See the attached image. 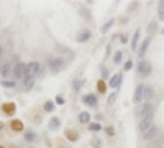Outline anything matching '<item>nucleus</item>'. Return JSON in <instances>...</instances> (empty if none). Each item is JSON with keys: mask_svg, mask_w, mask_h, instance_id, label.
Returning <instances> with one entry per match:
<instances>
[{"mask_svg": "<svg viewBox=\"0 0 164 148\" xmlns=\"http://www.w3.org/2000/svg\"><path fill=\"white\" fill-rule=\"evenodd\" d=\"M149 41H151V38H144V41L141 43V46H139L138 48V56H139V58H141L143 59V56H144V53H146V51H148V46H149Z\"/></svg>", "mask_w": 164, "mask_h": 148, "instance_id": "f8f14e48", "label": "nucleus"}, {"mask_svg": "<svg viewBox=\"0 0 164 148\" xmlns=\"http://www.w3.org/2000/svg\"><path fill=\"white\" fill-rule=\"evenodd\" d=\"M153 95H154V90H153L151 86H144V92H143L144 101H149V99H153Z\"/></svg>", "mask_w": 164, "mask_h": 148, "instance_id": "f3484780", "label": "nucleus"}, {"mask_svg": "<svg viewBox=\"0 0 164 148\" xmlns=\"http://www.w3.org/2000/svg\"><path fill=\"white\" fill-rule=\"evenodd\" d=\"M25 71H26V64L25 63H17L13 66V78L15 79H20V78H25Z\"/></svg>", "mask_w": 164, "mask_h": 148, "instance_id": "39448f33", "label": "nucleus"}, {"mask_svg": "<svg viewBox=\"0 0 164 148\" xmlns=\"http://www.w3.org/2000/svg\"><path fill=\"white\" fill-rule=\"evenodd\" d=\"M25 140H26V142L36 140V133L33 132V130H26V132H25Z\"/></svg>", "mask_w": 164, "mask_h": 148, "instance_id": "b1692460", "label": "nucleus"}, {"mask_svg": "<svg viewBox=\"0 0 164 148\" xmlns=\"http://www.w3.org/2000/svg\"><path fill=\"white\" fill-rule=\"evenodd\" d=\"M100 74H102V79H107V78H108V71H107V68H103L102 71H100Z\"/></svg>", "mask_w": 164, "mask_h": 148, "instance_id": "c9c22d12", "label": "nucleus"}, {"mask_svg": "<svg viewBox=\"0 0 164 148\" xmlns=\"http://www.w3.org/2000/svg\"><path fill=\"white\" fill-rule=\"evenodd\" d=\"M0 148H5V146H3V145H0Z\"/></svg>", "mask_w": 164, "mask_h": 148, "instance_id": "79ce46f5", "label": "nucleus"}, {"mask_svg": "<svg viewBox=\"0 0 164 148\" xmlns=\"http://www.w3.org/2000/svg\"><path fill=\"white\" fill-rule=\"evenodd\" d=\"M48 127H49V130H53V132H56L57 128L61 127V120L57 117H53L51 120H49V123H48Z\"/></svg>", "mask_w": 164, "mask_h": 148, "instance_id": "4468645a", "label": "nucleus"}, {"mask_svg": "<svg viewBox=\"0 0 164 148\" xmlns=\"http://www.w3.org/2000/svg\"><path fill=\"white\" fill-rule=\"evenodd\" d=\"M122 59H123V53H122V51H117V53L113 54V63L120 64V63H122Z\"/></svg>", "mask_w": 164, "mask_h": 148, "instance_id": "a878e982", "label": "nucleus"}, {"mask_svg": "<svg viewBox=\"0 0 164 148\" xmlns=\"http://www.w3.org/2000/svg\"><path fill=\"white\" fill-rule=\"evenodd\" d=\"M2 86H3V87H8V89H15L17 87V82H15V81H8V79H3L2 81Z\"/></svg>", "mask_w": 164, "mask_h": 148, "instance_id": "393cba45", "label": "nucleus"}, {"mask_svg": "<svg viewBox=\"0 0 164 148\" xmlns=\"http://www.w3.org/2000/svg\"><path fill=\"white\" fill-rule=\"evenodd\" d=\"M43 109H45L46 112H53V110L56 109V102H53V101H46V102H45V107H43Z\"/></svg>", "mask_w": 164, "mask_h": 148, "instance_id": "5701e85b", "label": "nucleus"}, {"mask_svg": "<svg viewBox=\"0 0 164 148\" xmlns=\"http://www.w3.org/2000/svg\"><path fill=\"white\" fill-rule=\"evenodd\" d=\"M158 133H159V128L156 127V125H153L151 128H149V130L148 132H144L143 133V140H146V142H149V140H153V138L154 137H156L158 135Z\"/></svg>", "mask_w": 164, "mask_h": 148, "instance_id": "1a4fd4ad", "label": "nucleus"}, {"mask_svg": "<svg viewBox=\"0 0 164 148\" xmlns=\"http://www.w3.org/2000/svg\"><path fill=\"white\" fill-rule=\"evenodd\" d=\"M79 122L80 123H89L90 122V114L89 112H80L79 114Z\"/></svg>", "mask_w": 164, "mask_h": 148, "instance_id": "aec40b11", "label": "nucleus"}, {"mask_svg": "<svg viewBox=\"0 0 164 148\" xmlns=\"http://www.w3.org/2000/svg\"><path fill=\"white\" fill-rule=\"evenodd\" d=\"M56 104L57 106H64V97L62 95H56Z\"/></svg>", "mask_w": 164, "mask_h": 148, "instance_id": "f704fd0d", "label": "nucleus"}, {"mask_svg": "<svg viewBox=\"0 0 164 148\" xmlns=\"http://www.w3.org/2000/svg\"><path fill=\"white\" fill-rule=\"evenodd\" d=\"M158 148H162V146H158Z\"/></svg>", "mask_w": 164, "mask_h": 148, "instance_id": "37998d69", "label": "nucleus"}, {"mask_svg": "<svg viewBox=\"0 0 164 148\" xmlns=\"http://www.w3.org/2000/svg\"><path fill=\"white\" fill-rule=\"evenodd\" d=\"M161 33H162V35H164V28H162V30H161Z\"/></svg>", "mask_w": 164, "mask_h": 148, "instance_id": "a19ab883", "label": "nucleus"}, {"mask_svg": "<svg viewBox=\"0 0 164 148\" xmlns=\"http://www.w3.org/2000/svg\"><path fill=\"white\" fill-rule=\"evenodd\" d=\"M3 130V122H0V132Z\"/></svg>", "mask_w": 164, "mask_h": 148, "instance_id": "58836bf2", "label": "nucleus"}, {"mask_svg": "<svg viewBox=\"0 0 164 148\" xmlns=\"http://www.w3.org/2000/svg\"><path fill=\"white\" fill-rule=\"evenodd\" d=\"M113 23H115L113 20H108L107 23H103V25H102V28H100V33H102V35H105V33H108V30L113 26Z\"/></svg>", "mask_w": 164, "mask_h": 148, "instance_id": "6ab92c4d", "label": "nucleus"}, {"mask_svg": "<svg viewBox=\"0 0 164 148\" xmlns=\"http://www.w3.org/2000/svg\"><path fill=\"white\" fill-rule=\"evenodd\" d=\"M151 127H153V117H144V118H141V122H139V132L144 133V132H148Z\"/></svg>", "mask_w": 164, "mask_h": 148, "instance_id": "6e6552de", "label": "nucleus"}, {"mask_svg": "<svg viewBox=\"0 0 164 148\" xmlns=\"http://www.w3.org/2000/svg\"><path fill=\"white\" fill-rule=\"evenodd\" d=\"M48 68H49V71L53 74H57L66 68V61L62 58H59V56H54V58L48 59Z\"/></svg>", "mask_w": 164, "mask_h": 148, "instance_id": "f257e3e1", "label": "nucleus"}, {"mask_svg": "<svg viewBox=\"0 0 164 148\" xmlns=\"http://www.w3.org/2000/svg\"><path fill=\"white\" fill-rule=\"evenodd\" d=\"M138 40H139V28L135 31V35L131 38V50H135V51L138 50Z\"/></svg>", "mask_w": 164, "mask_h": 148, "instance_id": "a211bd4d", "label": "nucleus"}, {"mask_svg": "<svg viewBox=\"0 0 164 148\" xmlns=\"http://www.w3.org/2000/svg\"><path fill=\"white\" fill-rule=\"evenodd\" d=\"M156 30H158V22L154 20V22H151V23L148 25V31H149V33H154Z\"/></svg>", "mask_w": 164, "mask_h": 148, "instance_id": "c85d7f7f", "label": "nucleus"}, {"mask_svg": "<svg viewBox=\"0 0 164 148\" xmlns=\"http://www.w3.org/2000/svg\"><path fill=\"white\" fill-rule=\"evenodd\" d=\"M97 90H99L100 94H105V92H107V84H105L103 79L97 81Z\"/></svg>", "mask_w": 164, "mask_h": 148, "instance_id": "412c9836", "label": "nucleus"}, {"mask_svg": "<svg viewBox=\"0 0 164 148\" xmlns=\"http://www.w3.org/2000/svg\"><path fill=\"white\" fill-rule=\"evenodd\" d=\"M122 84V74H115L110 78V87H120Z\"/></svg>", "mask_w": 164, "mask_h": 148, "instance_id": "2eb2a0df", "label": "nucleus"}, {"mask_svg": "<svg viewBox=\"0 0 164 148\" xmlns=\"http://www.w3.org/2000/svg\"><path fill=\"white\" fill-rule=\"evenodd\" d=\"M131 68H133V61H131V59H128L127 63L123 64V69H125V71H130Z\"/></svg>", "mask_w": 164, "mask_h": 148, "instance_id": "473e14b6", "label": "nucleus"}, {"mask_svg": "<svg viewBox=\"0 0 164 148\" xmlns=\"http://www.w3.org/2000/svg\"><path fill=\"white\" fill-rule=\"evenodd\" d=\"M99 148H100V146H99Z\"/></svg>", "mask_w": 164, "mask_h": 148, "instance_id": "a18cd8bd", "label": "nucleus"}, {"mask_svg": "<svg viewBox=\"0 0 164 148\" xmlns=\"http://www.w3.org/2000/svg\"><path fill=\"white\" fill-rule=\"evenodd\" d=\"M115 101H117V92H113V94H110V95H108V101H107V104H108V106H112V104H113Z\"/></svg>", "mask_w": 164, "mask_h": 148, "instance_id": "2f4dec72", "label": "nucleus"}, {"mask_svg": "<svg viewBox=\"0 0 164 148\" xmlns=\"http://www.w3.org/2000/svg\"><path fill=\"white\" fill-rule=\"evenodd\" d=\"M64 135H66V138L69 142H77V140H79V133L74 132V130H66Z\"/></svg>", "mask_w": 164, "mask_h": 148, "instance_id": "dca6fc26", "label": "nucleus"}, {"mask_svg": "<svg viewBox=\"0 0 164 148\" xmlns=\"http://www.w3.org/2000/svg\"><path fill=\"white\" fill-rule=\"evenodd\" d=\"M120 41H122V43H128V35H127V33H123V35L120 36Z\"/></svg>", "mask_w": 164, "mask_h": 148, "instance_id": "e433bc0d", "label": "nucleus"}, {"mask_svg": "<svg viewBox=\"0 0 164 148\" xmlns=\"http://www.w3.org/2000/svg\"><path fill=\"white\" fill-rule=\"evenodd\" d=\"M10 128L13 132H23V122L18 120V118H13L10 122Z\"/></svg>", "mask_w": 164, "mask_h": 148, "instance_id": "ddd939ff", "label": "nucleus"}, {"mask_svg": "<svg viewBox=\"0 0 164 148\" xmlns=\"http://www.w3.org/2000/svg\"><path fill=\"white\" fill-rule=\"evenodd\" d=\"M95 118H97V120H102L103 115H102V114H97V115H95Z\"/></svg>", "mask_w": 164, "mask_h": 148, "instance_id": "4c0bfd02", "label": "nucleus"}, {"mask_svg": "<svg viewBox=\"0 0 164 148\" xmlns=\"http://www.w3.org/2000/svg\"><path fill=\"white\" fill-rule=\"evenodd\" d=\"M40 69H41L40 63H36V61L28 63V64H26V71H25V79H33L35 76H38Z\"/></svg>", "mask_w": 164, "mask_h": 148, "instance_id": "f03ea898", "label": "nucleus"}, {"mask_svg": "<svg viewBox=\"0 0 164 148\" xmlns=\"http://www.w3.org/2000/svg\"><path fill=\"white\" fill-rule=\"evenodd\" d=\"M8 73H10V66H8L7 63H3L2 66H0V74H2V76H7Z\"/></svg>", "mask_w": 164, "mask_h": 148, "instance_id": "bb28decb", "label": "nucleus"}, {"mask_svg": "<svg viewBox=\"0 0 164 148\" xmlns=\"http://www.w3.org/2000/svg\"><path fill=\"white\" fill-rule=\"evenodd\" d=\"M0 109H2V112L5 114V115H13V114L17 112V104L15 102H5L0 106Z\"/></svg>", "mask_w": 164, "mask_h": 148, "instance_id": "423d86ee", "label": "nucleus"}, {"mask_svg": "<svg viewBox=\"0 0 164 148\" xmlns=\"http://www.w3.org/2000/svg\"><path fill=\"white\" fill-rule=\"evenodd\" d=\"M82 101L87 104L89 107H97V95H94V94L84 95V97H82Z\"/></svg>", "mask_w": 164, "mask_h": 148, "instance_id": "9b49d317", "label": "nucleus"}, {"mask_svg": "<svg viewBox=\"0 0 164 148\" xmlns=\"http://www.w3.org/2000/svg\"><path fill=\"white\" fill-rule=\"evenodd\" d=\"M30 148H33V146H30Z\"/></svg>", "mask_w": 164, "mask_h": 148, "instance_id": "c03bdc74", "label": "nucleus"}, {"mask_svg": "<svg viewBox=\"0 0 164 148\" xmlns=\"http://www.w3.org/2000/svg\"><path fill=\"white\" fill-rule=\"evenodd\" d=\"M143 92H144V86L139 84L138 87H136V90H135V95H133V102H135V104H139V102L144 99V97H143Z\"/></svg>", "mask_w": 164, "mask_h": 148, "instance_id": "9d476101", "label": "nucleus"}, {"mask_svg": "<svg viewBox=\"0 0 164 148\" xmlns=\"http://www.w3.org/2000/svg\"><path fill=\"white\" fill-rule=\"evenodd\" d=\"M136 69H138V74H141V76H149L151 74V64H149L148 61H144V59H141L138 63Z\"/></svg>", "mask_w": 164, "mask_h": 148, "instance_id": "20e7f679", "label": "nucleus"}, {"mask_svg": "<svg viewBox=\"0 0 164 148\" xmlns=\"http://www.w3.org/2000/svg\"><path fill=\"white\" fill-rule=\"evenodd\" d=\"M72 87H74V90H76V92H79V90H80V87H82V81L76 79L74 82H72Z\"/></svg>", "mask_w": 164, "mask_h": 148, "instance_id": "7c9ffc66", "label": "nucleus"}, {"mask_svg": "<svg viewBox=\"0 0 164 148\" xmlns=\"http://www.w3.org/2000/svg\"><path fill=\"white\" fill-rule=\"evenodd\" d=\"M2 53H3V48H2V46H0V56H2Z\"/></svg>", "mask_w": 164, "mask_h": 148, "instance_id": "ea45409f", "label": "nucleus"}, {"mask_svg": "<svg viewBox=\"0 0 164 148\" xmlns=\"http://www.w3.org/2000/svg\"><path fill=\"white\" fill-rule=\"evenodd\" d=\"M89 130L90 132H99V130H102V127H100V123L94 122V123H90V125H89Z\"/></svg>", "mask_w": 164, "mask_h": 148, "instance_id": "cd10ccee", "label": "nucleus"}, {"mask_svg": "<svg viewBox=\"0 0 164 148\" xmlns=\"http://www.w3.org/2000/svg\"><path fill=\"white\" fill-rule=\"evenodd\" d=\"M33 84H35V79H25V90H31Z\"/></svg>", "mask_w": 164, "mask_h": 148, "instance_id": "c756f323", "label": "nucleus"}, {"mask_svg": "<svg viewBox=\"0 0 164 148\" xmlns=\"http://www.w3.org/2000/svg\"><path fill=\"white\" fill-rule=\"evenodd\" d=\"M158 15H159V20L164 22V0L158 3Z\"/></svg>", "mask_w": 164, "mask_h": 148, "instance_id": "4be33fe9", "label": "nucleus"}, {"mask_svg": "<svg viewBox=\"0 0 164 148\" xmlns=\"http://www.w3.org/2000/svg\"><path fill=\"white\" fill-rule=\"evenodd\" d=\"M90 36H92V33H90V30H87V28H84V30H79V33H77L76 40L79 43H85L90 40Z\"/></svg>", "mask_w": 164, "mask_h": 148, "instance_id": "0eeeda50", "label": "nucleus"}, {"mask_svg": "<svg viewBox=\"0 0 164 148\" xmlns=\"http://www.w3.org/2000/svg\"><path fill=\"white\" fill-rule=\"evenodd\" d=\"M105 133H107L108 137H113V135H115V130H113V127H105Z\"/></svg>", "mask_w": 164, "mask_h": 148, "instance_id": "72a5a7b5", "label": "nucleus"}, {"mask_svg": "<svg viewBox=\"0 0 164 148\" xmlns=\"http://www.w3.org/2000/svg\"><path fill=\"white\" fill-rule=\"evenodd\" d=\"M136 114H139L141 118H144V117H154V107H153V104L144 102L141 107L136 109Z\"/></svg>", "mask_w": 164, "mask_h": 148, "instance_id": "7ed1b4c3", "label": "nucleus"}]
</instances>
